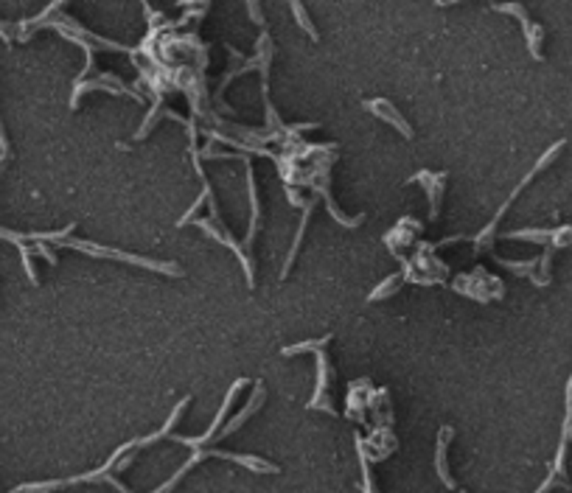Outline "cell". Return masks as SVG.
Listing matches in <instances>:
<instances>
[{"mask_svg": "<svg viewBox=\"0 0 572 493\" xmlns=\"http://www.w3.org/2000/svg\"><path fill=\"white\" fill-rule=\"evenodd\" d=\"M402 280H404V275H399V272H396V275H390V278H387V280H385L382 286H376V289L370 292V300H382V297H390V292H393V289H396V286H399Z\"/></svg>", "mask_w": 572, "mask_h": 493, "instance_id": "obj_6", "label": "cell"}, {"mask_svg": "<svg viewBox=\"0 0 572 493\" xmlns=\"http://www.w3.org/2000/svg\"><path fill=\"white\" fill-rule=\"evenodd\" d=\"M418 233H421V225L415 222V219H402L387 236H385V244L390 246V252H402V249H407L409 244H415V239H418Z\"/></svg>", "mask_w": 572, "mask_h": 493, "instance_id": "obj_3", "label": "cell"}, {"mask_svg": "<svg viewBox=\"0 0 572 493\" xmlns=\"http://www.w3.org/2000/svg\"><path fill=\"white\" fill-rule=\"evenodd\" d=\"M365 107L368 109H373L379 118H385V121H390L396 129H402L404 132V138H412V129H409V124L396 112V107L390 104V101H385V98H379V101H365Z\"/></svg>", "mask_w": 572, "mask_h": 493, "instance_id": "obj_5", "label": "cell"}, {"mask_svg": "<svg viewBox=\"0 0 572 493\" xmlns=\"http://www.w3.org/2000/svg\"><path fill=\"white\" fill-rule=\"evenodd\" d=\"M455 289L463 295V297H474V300H489V297H499L502 295V283L496 278L486 275L483 269H474L469 275H460Z\"/></svg>", "mask_w": 572, "mask_h": 493, "instance_id": "obj_2", "label": "cell"}, {"mask_svg": "<svg viewBox=\"0 0 572 493\" xmlns=\"http://www.w3.org/2000/svg\"><path fill=\"white\" fill-rule=\"evenodd\" d=\"M74 227H65V233H31L25 239L31 242H57L59 246H74L79 252L87 255H98V258H118V261H129V263H138V266H146V269H158L163 275H180V269L174 263H160V261H149V258H138V255H129V252H115V249H107V246H95L90 242H76V239H65Z\"/></svg>", "mask_w": 572, "mask_h": 493, "instance_id": "obj_1", "label": "cell"}, {"mask_svg": "<svg viewBox=\"0 0 572 493\" xmlns=\"http://www.w3.org/2000/svg\"><path fill=\"white\" fill-rule=\"evenodd\" d=\"M292 11H295V17H298V20H300V25H303V31H309V34H312V37H315V40H317V31H315V28H312V20H309V17H306V11H303V6H300V3H292Z\"/></svg>", "mask_w": 572, "mask_h": 493, "instance_id": "obj_7", "label": "cell"}, {"mask_svg": "<svg viewBox=\"0 0 572 493\" xmlns=\"http://www.w3.org/2000/svg\"><path fill=\"white\" fill-rule=\"evenodd\" d=\"M446 179V174H432V171H421V174H415L409 182H418V185H424L426 188V196H429V216L435 219L438 216V202H440V196H443V182Z\"/></svg>", "mask_w": 572, "mask_h": 493, "instance_id": "obj_4", "label": "cell"}]
</instances>
